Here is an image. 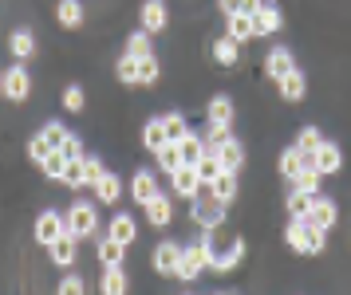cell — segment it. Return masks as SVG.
<instances>
[{
	"label": "cell",
	"mask_w": 351,
	"mask_h": 295,
	"mask_svg": "<svg viewBox=\"0 0 351 295\" xmlns=\"http://www.w3.org/2000/svg\"><path fill=\"white\" fill-rule=\"evenodd\" d=\"M285 244L296 252V256H319V252L328 248V233L316 229V225H308V220H288Z\"/></svg>",
	"instance_id": "6da1fadb"
},
{
	"label": "cell",
	"mask_w": 351,
	"mask_h": 295,
	"mask_svg": "<svg viewBox=\"0 0 351 295\" xmlns=\"http://www.w3.org/2000/svg\"><path fill=\"white\" fill-rule=\"evenodd\" d=\"M209 268H213V248H209V236L202 233V240L186 244V252H182V264H178V272H174V280L193 283V280H202V272H209Z\"/></svg>",
	"instance_id": "7a4b0ae2"
},
{
	"label": "cell",
	"mask_w": 351,
	"mask_h": 295,
	"mask_svg": "<svg viewBox=\"0 0 351 295\" xmlns=\"http://www.w3.org/2000/svg\"><path fill=\"white\" fill-rule=\"evenodd\" d=\"M225 213H229V209H225V205L217 201L209 189H202V193L190 201V220H193V229H202V233L221 229V225H225Z\"/></svg>",
	"instance_id": "3957f363"
},
{
	"label": "cell",
	"mask_w": 351,
	"mask_h": 295,
	"mask_svg": "<svg viewBox=\"0 0 351 295\" xmlns=\"http://www.w3.org/2000/svg\"><path fill=\"white\" fill-rule=\"evenodd\" d=\"M99 201H75L71 209L64 213V220H67V233L71 236H95L99 233V209H95Z\"/></svg>",
	"instance_id": "277c9868"
},
{
	"label": "cell",
	"mask_w": 351,
	"mask_h": 295,
	"mask_svg": "<svg viewBox=\"0 0 351 295\" xmlns=\"http://www.w3.org/2000/svg\"><path fill=\"white\" fill-rule=\"evenodd\" d=\"M67 233V220H64V213L60 209H40V217H36V225H32V236H36V244H56L60 236Z\"/></svg>",
	"instance_id": "5b68a950"
},
{
	"label": "cell",
	"mask_w": 351,
	"mask_h": 295,
	"mask_svg": "<svg viewBox=\"0 0 351 295\" xmlns=\"http://www.w3.org/2000/svg\"><path fill=\"white\" fill-rule=\"evenodd\" d=\"M28 94H32V75H28V67H24V63L4 67V99H8V103H28Z\"/></svg>",
	"instance_id": "8992f818"
},
{
	"label": "cell",
	"mask_w": 351,
	"mask_h": 295,
	"mask_svg": "<svg viewBox=\"0 0 351 295\" xmlns=\"http://www.w3.org/2000/svg\"><path fill=\"white\" fill-rule=\"evenodd\" d=\"M182 252H186V244H182V240H158V244H154V256H150L154 272L174 280L178 264H182Z\"/></svg>",
	"instance_id": "52a82bcc"
},
{
	"label": "cell",
	"mask_w": 351,
	"mask_h": 295,
	"mask_svg": "<svg viewBox=\"0 0 351 295\" xmlns=\"http://www.w3.org/2000/svg\"><path fill=\"white\" fill-rule=\"evenodd\" d=\"M127 189H130V197H134V205H150L162 193L158 173L154 170H134L130 173V181H127Z\"/></svg>",
	"instance_id": "ba28073f"
},
{
	"label": "cell",
	"mask_w": 351,
	"mask_h": 295,
	"mask_svg": "<svg viewBox=\"0 0 351 295\" xmlns=\"http://www.w3.org/2000/svg\"><path fill=\"white\" fill-rule=\"evenodd\" d=\"M296 71V55H292V47H272L269 55H265V75L272 79V83H280L285 75H292Z\"/></svg>",
	"instance_id": "9c48e42d"
},
{
	"label": "cell",
	"mask_w": 351,
	"mask_h": 295,
	"mask_svg": "<svg viewBox=\"0 0 351 295\" xmlns=\"http://www.w3.org/2000/svg\"><path fill=\"white\" fill-rule=\"evenodd\" d=\"M138 24H143V31H150V36L166 31V24H170L166 4H162V0H146L143 8H138Z\"/></svg>",
	"instance_id": "30bf717a"
},
{
	"label": "cell",
	"mask_w": 351,
	"mask_h": 295,
	"mask_svg": "<svg viewBox=\"0 0 351 295\" xmlns=\"http://www.w3.org/2000/svg\"><path fill=\"white\" fill-rule=\"evenodd\" d=\"M8 55H12L16 63L36 60V31H32V28H16V31H8Z\"/></svg>",
	"instance_id": "8fae6325"
},
{
	"label": "cell",
	"mask_w": 351,
	"mask_h": 295,
	"mask_svg": "<svg viewBox=\"0 0 351 295\" xmlns=\"http://www.w3.org/2000/svg\"><path fill=\"white\" fill-rule=\"evenodd\" d=\"M166 181H170V189H174L178 197H186V201H193V197L206 189L202 181H197V170H193V166H182V170H174Z\"/></svg>",
	"instance_id": "7c38bea8"
},
{
	"label": "cell",
	"mask_w": 351,
	"mask_h": 295,
	"mask_svg": "<svg viewBox=\"0 0 351 295\" xmlns=\"http://www.w3.org/2000/svg\"><path fill=\"white\" fill-rule=\"evenodd\" d=\"M75 256H80V236L64 233L56 244H48V260L56 268H71V264H75Z\"/></svg>",
	"instance_id": "4fadbf2b"
},
{
	"label": "cell",
	"mask_w": 351,
	"mask_h": 295,
	"mask_svg": "<svg viewBox=\"0 0 351 295\" xmlns=\"http://www.w3.org/2000/svg\"><path fill=\"white\" fill-rule=\"evenodd\" d=\"M253 24H256V40H261V36H276V31L285 28V16H280V8H276L272 0H265V4L256 8Z\"/></svg>",
	"instance_id": "5bb4252c"
},
{
	"label": "cell",
	"mask_w": 351,
	"mask_h": 295,
	"mask_svg": "<svg viewBox=\"0 0 351 295\" xmlns=\"http://www.w3.org/2000/svg\"><path fill=\"white\" fill-rule=\"evenodd\" d=\"M304 220L328 233V229H335V220H339V209H335V201H332V197H324V193H319L316 201H312V213H308Z\"/></svg>",
	"instance_id": "9a60e30c"
},
{
	"label": "cell",
	"mask_w": 351,
	"mask_h": 295,
	"mask_svg": "<svg viewBox=\"0 0 351 295\" xmlns=\"http://www.w3.org/2000/svg\"><path fill=\"white\" fill-rule=\"evenodd\" d=\"M91 189H95V201L99 205H119V201H123V189H127V181H123L119 173L107 170V173H103V181H95Z\"/></svg>",
	"instance_id": "2e32d148"
},
{
	"label": "cell",
	"mask_w": 351,
	"mask_h": 295,
	"mask_svg": "<svg viewBox=\"0 0 351 295\" xmlns=\"http://www.w3.org/2000/svg\"><path fill=\"white\" fill-rule=\"evenodd\" d=\"M107 236L130 248V244L138 240V220L130 217V213H114V217H111V225H107Z\"/></svg>",
	"instance_id": "e0dca14e"
},
{
	"label": "cell",
	"mask_w": 351,
	"mask_h": 295,
	"mask_svg": "<svg viewBox=\"0 0 351 295\" xmlns=\"http://www.w3.org/2000/svg\"><path fill=\"white\" fill-rule=\"evenodd\" d=\"M143 213H146V225H154V229H166L170 220H174V201L166 197V193H158L150 205H143Z\"/></svg>",
	"instance_id": "ac0fdd59"
},
{
	"label": "cell",
	"mask_w": 351,
	"mask_h": 295,
	"mask_svg": "<svg viewBox=\"0 0 351 295\" xmlns=\"http://www.w3.org/2000/svg\"><path fill=\"white\" fill-rule=\"evenodd\" d=\"M316 170L324 173V177H332V173H339V170H343V150H339L335 142H328V138H324V146L316 150Z\"/></svg>",
	"instance_id": "d6986e66"
},
{
	"label": "cell",
	"mask_w": 351,
	"mask_h": 295,
	"mask_svg": "<svg viewBox=\"0 0 351 295\" xmlns=\"http://www.w3.org/2000/svg\"><path fill=\"white\" fill-rule=\"evenodd\" d=\"M127 244H119V240H111V236H103L99 240V248H95V256H99V264L103 268H123L127 264Z\"/></svg>",
	"instance_id": "ffe728a7"
},
{
	"label": "cell",
	"mask_w": 351,
	"mask_h": 295,
	"mask_svg": "<svg viewBox=\"0 0 351 295\" xmlns=\"http://www.w3.org/2000/svg\"><path fill=\"white\" fill-rule=\"evenodd\" d=\"M130 280H127V268H103L99 276V295H127Z\"/></svg>",
	"instance_id": "44dd1931"
},
{
	"label": "cell",
	"mask_w": 351,
	"mask_h": 295,
	"mask_svg": "<svg viewBox=\"0 0 351 295\" xmlns=\"http://www.w3.org/2000/svg\"><path fill=\"white\" fill-rule=\"evenodd\" d=\"M123 55H130V60H150L154 55V36L150 31H130L127 36V44H123Z\"/></svg>",
	"instance_id": "7402d4cb"
},
{
	"label": "cell",
	"mask_w": 351,
	"mask_h": 295,
	"mask_svg": "<svg viewBox=\"0 0 351 295\" xmlns=\"http://www.w3.org/2000/svg\"><path fill=\"white\" fill-rule=\"evenodd\" d=\"M225 36H229V40H237V44H249V40H256L253 16H245V12L229 16V20H225Z\"/></svg>",
	"instance_id": "603a6c76"
},
{
	"label": "cell",
	"mask_w": 351,
	"mask_h": 295,
	"mask_svg": "<svg viewBox=\"0 0 351 295\" xmlns=\"http://www.w3.org/2000/svg\"><path fill=\"white\" fill-rule=\"evenodd\" d=\"M209 55H213V63H221V67H237L241 44H237V40H229V36H217L213 47H209Z\"/></svg>",
	"instance_id": "cb8c5ba5"
},
{
	"label": "cell",
	"mask_w": 351,
	"mask_h": 295,
	"mask_svg": "<svg viewBox=\"0 0 351 295\" xmlns=\"http://www.w3.org/2000/svg\"><path fill=\"white\" fill-rule=\"evenodd\" d=\"M209 154H217V157H221L225 173H241V166H245V146H241L237 138H229L225 146H217V150H209Z\"/></svg>",
	"instance_id": "d4e9b609"
},
{
	"label": "cell",
	"mask_w": 351,
	"mask_h": 295,
	"mask_svg": "<svg viewBox=\"0 0 351 295\" xmlns=\"http://www.w3.org/2000/svg\"><path fill=\"white\" fill-rule=\"evenodd\" d=\"M178 150H182V166H197V162L209 154L206 138H202V134H193V130H190L182 142H178Z\"/></svg>",
	"instance_id": "484cf974"
},
{
	"label": "cell",
	"mask_w": 351,
	"mask_h": 295,
	"mask_svg": "<svg viewBox=\"0 0 351 295\" xmlns=\"http://www.w3.org/2000/svg\"><path fill=\"white\" fill-rule=\"evenodd\" d=\"M56 20H60V28L80 31L83 28V4L80 0H60V4H56Z\"/></svg>",
	"instance_id": "4316f807"
},
{
	"label": "cell",
	"mask_w": 351,
	"mask_h": 295,
	"mask_svg": "<svg viewBox=\"0 0 351 295\" xmlns=\"http://www.w3.org/2000/svg\"><path fill=\"white\" fill-rule=\"evenodd\" d=\"M233 114H237V107H233V99L229 94H213L206 107V123H229L233 126Z\"/></svg>",
	"instance_id": "83f0119b"
},
{
	"label": "cell",
	"mask_w": 351,
	"mask_h": 295,
	"mask_svg": "<svg viewBox=\"0 0 351 295\" xmlns=\"http://www.w3.org/2000/svg\"><path fill=\"white\" fill-rule=\"evenodd\" d=\"M276 87H280V99H288V103H300L304 94H308V79H304V71L296 67V71H292V75H285Z\"/></svg>",
	"instance_id": "f1b7e54d"
},
{
	"label": "cell",
	"mask_w": 351,
	"mask_h": 295,
	"mask_svg": "<svg viewBox=\"0 0 351 295\" xmlns=\"http://www.w3.org/2000/svg\"><path fill=\"white\" fill-rule=\"evenodd\" d=\"M206 189L225 205V209H229V205L237 201V173H221V177H217V181H209Z\"/></svg>",
	"instance_id": "f546056e"
},
{
	"label": "cell",
	"mask_w": 351,
	"mask_h": 295,
	"mask_svg": "<svg viewBox=\"0 0 351 295\" xmlns=\"http://www.w3.org/2000/svg\"><path fill=\"white\" fill-rule=\"evenodd\" d=\"M319 193H300V189H288V201H285V209H288V217L292 220H304L308 213H312V201H316Z\"/></svg>",
	"instance_id": "4dcf8cb0"
},
{
	"label": "cell",
	"mask_w": 351,
	"mask_h": 295,
	"mask_svg": "<svg viewBox=\"0 0 351 295\" xmlns=\"http://www.w3.org/2000/svg\"><path fill=\"white\" fill-rule=\"evenodd\" d=\"M162 146H166V123H162V114H158V118H146V126H143V150L158 154Z\"/></svg>",
	"instance_id": "1f68e13d"
},
{
	"label": "cell",
	"mask_w": 351,
	"mask_h": 295,
	"mask_svg": "<svg viewBox=\"0 0 351 295\" xmlns=\"http://www.w3.org/2000/svg\"><path fill=\"white\" fill-rule=\"evenodd\" d=\"M300 150L296 146H288V150H280V157H276V173H280V181H292L296 173H300Z\"/></svg>",
	"instance_id": "d6a6232c"
},
{
	"label": "cell",
	"mask_w": 351,
	"mask_h": 295,
	"mask_svg": "<svg viewBox=\"0 0 351 295\" xmlns=\"http://www.w3.org/2000/svg\"><path fill=\"white\" fill-rule=\"evenodd\" d=\"M67 162H71V157H67L64 150H51V154L44 157V162H40V173H44L48 181H64V170H67Z\"/></svg>",
	"instance_id": "836d02e7"
},
{
	"label": "cell",
	"mask_w": 351,
	"mask_h": 295,
	"mask_svg": "<svg viewBox=\"0 0 351 295\" xmlns=\"http://www.w3.org/2000/svg\"><path fill=\"white\" fill-rule=\"evenodd\" d=\"M154 162H158V173H166V177H170L174 170H182V150H178L174 142H166L158 154H154Z\"/></svg>",
	"instance_id": "e575fe53"
},
{
	"label": "cell",
	"mask_w": 351,
	"mask_h": 295,
	"mask_svg": "<svg viewBox=\"0 0 351 295\" xmlns=\"http://www.w3.org/2000/svg\"><path fill=\"white\" fill-rule=\"evenodd\" d=\"M60 185H67L71 193H80V189H87V170H83V157H71L64 170V181Z\"/></svg>",
	"instance_id": "d590c367"
},
{
	"label": "cell",
	"mask_w": 351,
	"mask_h": 295,
	"mask_svg": "<svg viewBox=\"0 0 351 295\" xmlns=\"http://www.w3.org/2000/svg\"><path fill=\"white\" fill-rule=\"evenodd\" d=\"M193 170H197V181H202V185H209V181H217V177L225 173V166H221V157H217V154H206L197 166H193Z\"/></svg>",
	"instance_id": "8d00e7d4"
},
{
	"label": "cell",
	"mask_w": 351,
	"mask_h": 295,
	"mask_svg": "<svg viewBox=\"0 0 351 295\" xmlns=\"http://www.w3.org/2000/svg\"><path fill=\"white\" fill-rule=\"evenodd\" d=\"M162 79V63H158V55H150V60H138V87L143 91H150L154 83Z\"/></svg>",
	"instance_id": "74e56055"
},
{
	"label": "cell",
	"mask_w": 351,
	"mask_h": 295,
	"mask_svg": "<svg viewBox=\"0 0 351 295\" xmlns=\"http://www.w3.org/2000/svg\"><path fill=\"white\" fill-rule=\"evenodd\" d=\"M114 79H119L123 87H138V60L119 55V63H114Z\"/></svg>",
	"instance_id": "f35d334b"
},
{
	"label": "cell",
	"mask_w": 351,
	"mask_h": 295,
	"mask_svg": "<svg viewBox=\"0 0 351 295\" xmlns=\"http://www.w3.org/2000/svg\"><path fill=\"white\" fill-rule=\"evenodd\" d=\"M40 138L48 142L51 150H64V142H67V138H71V130H67V126H64V123H60V118H51V123H48V126H44V130H40Z\"/></svg>",
	"instance_id": "ab89813d"
},
{
	"label": "cell",
	"mask_w": 351,
	"mask_h": 295,
	"mask_svg": "<svg viewBox=\"0 0 351 295\" xmlns=\"http://www.w3.org/2000/svg\"><path fill=\"white\" fill-rule=\"evenodd\" d=\"M202 138H206L209 150H217V146H225V142L233 138V126L229 123H206V134H202Z\"/></svg>",
	"instance_id": "60d3db41"
},
{
	"label": "cell",
	"mask_w": 351,
	"mask_h": 295,
	"mask_svg": "<svg viewBox=\"0 0 351 295\" xmlns=\"http://www.w3.org/2000/svg\"><path fill=\"white\" fill-rule=\"evenodd\" d=\"M292 146H296L300 154H316L319 146H324V134H319L316 126H304L300 134H296V142H292Z\"/></svg>",
	"instance_id": "b9f144b4"
},
{
	"label": "cell",
	"mask_w": 351,
	"mask_h": 295,
	"mask_svg": "<svg viewBox=\"0 0 351 295\" xmlns=\"http://www.w3.org/2000/svg\"><path fill=\"white\" fill-rule=\"evenodd\" d=\"M60 103H64V110H71V114H80L83 107H87V94H83L80 83H67L64 94H60Z\"/></svg>",
	"instance_id": "7bdbcfd3"
},
{
	"label": "cell",
	"mask_w": 351,
	"mask_h": 295,
	"mask_svg": "<svg viewBox=\"0 0 351 295\" xmlns=\"http://www.w3.org/2000/svg\"><path fill=\"white\" fill-rule=\"evenodd\" d=\"M162 123H166V142H174V146L190 134V126H186L182 114H162Z\"/></svg>",
	"instance_id": "ee69618b"
},
{
	"label": "cell",
	"mask_w": 351,
	"mask_h": 295,
	"mask_svg": "<svg viewBox=\"0 0 351 295\" xmlns=\"http://www.w3.org/2000/svg\"><path fill=\"white\" fill-rule=\"evenodd\" d=\"M56 295H87V283H83V276H64V280L56 283Z\"/></svg>",
	"instance_id": "f6af8a7d"
},
{
	"label": "cell",
	"mask_w": 351,
	"mask_h": 295,
	"mask_svg": "<svg viewBox=\"0 0 351 295\" xmlns=\"http://www.w3.org/2000/svg\"><path fill=\"white\" fill-rule=\"evenodd\" d=\"M51 154V146L44 138H40V134H32V138H28V157H32L36 166H40V162H44V157Z\"/></svg>",
	"instance_id": "bcb514c9"
},
{
	"label": "cell",
	"mask_w": 351,
	"mask_h": 295,
	"mask_svg": "<svg viewBox=\"0 0 351 295\" xmlns=\"http://www.w3.org/2000/svg\"><path fill=\"white\" fill-rule=\"evenodd\" d=\"M83 170H87V185L103 181V173H107V170H103V157H91V154L83 157Z\"/></svg>",
	"instance_id": "7dc6e473"
},
{
	"label": "cell",
	"mask_w": 351,
	"mask_h": 295,
	"mask_svg": "<svg viewBox=\"0 0 351 295\" xmlns=\"http://www.w3.org/2000/svg\"><path fill=\"white\" fill-rule=\"evenodd\" d=\"M64 154H67V157H87V154H83V142L75 138V134H71V138L64 142Z\"/></svg>",
	"instance_id": "c3c4849f"
},
{
	"label": "cell",
	"mask_w": 351,
	"mask_h": 295,
	"mask_svg": "<svg viewBox=\"0 0 351 295\" xmlns=\"http://www.w3.org/2000/svg\"><path fill=\"white\" fill-rule=\"evenodd\" d=\"M217 8H221L225 20H229V16H237L241 8H245V0H217Z\"/></svg>",
	"instance_id": "681fc988"
},
{
	"label": "cell",
	"mask_w": 351,
	"mask_h": 295,
	"mask_svg": "<svg viewBox=\"0 0 351 295\" xmlns=\"http://www.w3.org/2000/svg\"><path fill=\"white\" fill-rule=\"evenodd\" d=\"M0 99H4V71H0Z\"/></svg>",
	"instance_id": "f907efd6"
}]
</instances>
